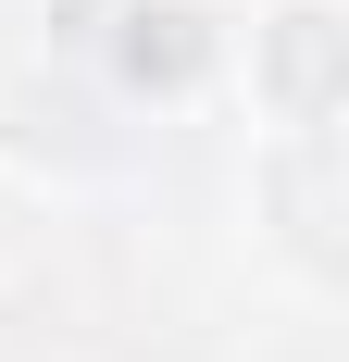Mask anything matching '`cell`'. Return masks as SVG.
<instances>
[{
  "instance_id": "obj_1",
  "label": "cell",
  "mask_w": 349,
  "mask_h": 362,
  "mask_svg": "<svg viewBox=\"0 0 349 362\" xmlns=\"http://www.w3.org/2000/svg\"><path fill=\"white\" fill-rule=\"evenodd\" d=\"M125 75H200V13H138V37H125Z\"/></svg>"
},
{
  "instance_id": "obj_2",
  "label": "cell",
  "mask_w": 349,
  "mask_h": 362,
  "mask_svg": "<svg viewBox=\"0 0 349 362\" xmlns=\"http://www.w3.org/2000/svg\"><path fill=\"white\" fill-rule=\"evenodd\" d=\"M275 88H287V112H324V13H287V37H275Z\"/></svg>"
}]
</instances>
